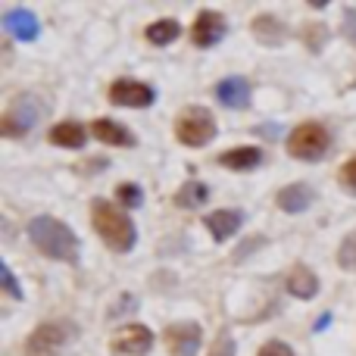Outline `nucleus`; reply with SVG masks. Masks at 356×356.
Instances as JSON below:
<instances>
[{
	"mask_svg": "<svg viewBox=\"0 0 356 356\" xmlns=\"http://www.w3.org/2000/svg\"><path fill=\"white\" fill-rule=\"evenodd\" d=\"M29 241L38 247V253L60 263H75L79 259V238L66 222L54 219V216H38L29 222Z\"/></svg>",
	"mask_w": 356,
	"mask_h": 356,
	"instance_id": "1",
	"label": "nucleus"
},
{
	"mask_svg": "<svg viewBox=\"0 0 356 356\" xmlns=\"http://www.w3.org/2000/svg\"><path fill=\"white\" fill-rule=\"evenodd\" d=\"M91 222H94V232L100 234V241H104L110 250L129 253L131 247H135V241H138L135 222H131L119 207H113V203H106V200H94L91 203Z\"/></svg>",
	"mask_w": 356,
	"mask_h": 356,
	"instance_id": "2",
	"label": "nucleus"
},
{
	"mask_svg": "<svg viewBox=\"0 0 356 356\" xmlns=\"http://www.w3.org/2000/svg\"><path fill=\"white\" fill-rule=\"evenodd\" d=\"M79 341V328L69 319H56V322H44L31 332L25 353L29 356H69L72 344Z\"/></svg>",
	"mask_w": 356,
	"mask_h": 356,
	"instance_id": "3",
	"label": "nucleus"
},
{
	"mask_svg": "<svg viewBox=\"0 0 356 356\" xmlns=\"http://www.w3.org/2000/svg\"><path fill=\"white\" fill-rule=\"evenodd\" d=\"M328 144H332V135L325 131V125L303 122L288 135V154L294 156V160L316 163L328 154Z\"/></svg>",
	"mask_w": 356,
	"mask_h": 356,
	"instance_id": "4",
	"label": "nucleus"
},
{
	"mask_svg": "<svg viewBox=\"0 0 356 356\" xmlns=\"http://www.w3.org/2000/svg\"><path fill=\"white\" fill-rule=\"evenodd\" d=\"M175 135L184 147H203L216 138V119L203 106H191L181 113V119L175 122Z\"/></svg>",
	"mask_w": 356,
	"mask_h": 356,
	"instance_id": "5",
	"label": "nucleus"
},
{
	"mask_svg": "<svg viewBox=\"0 0 356 356\" xmlns=\"http://www.w3.org/2000/svg\"><path fill=\"white\" fill-rule=\"evenodd\" d=\"M38 116H41V104H38L35 97H29V94H22V97L13 100V106L3 113V119H0V135L3 138L29 135L38 125Z\"/></svg>",
	"mask_w": 356,
	"mask_h": 356,
	"instance_id": "6",
	"label": "nucleus"
},
{
	"mask_svg": "<svg viewBox=\"0 0 356 356\" xmlns=\"http://www.w3.org/2000/svg\"><path fill=\"white\" fill-rule=\"evenodd\" d=\"M110 347L113 356H147L150 347H154V334L144 325H125L113 334Z\"/></svg>",
	"mask_w": 356,
	"mask_h": 356,
	"instance_id": "7",
	"label": "nucleus"
},
{
	"mask_svg": "<svg viewBox=\"0 0 356 356\" xmlns=\"http://www.w3.org/2000/svg\"><path fill=\"white\" fill-rule=\"evenodd\" d=\"M163 338H166V347L172 356H197L200 350V325H194V322H175L163 332Z\"/></svg>",
	"mask_w": 356,
	"mask_h": 356,
	"instance_id": "8",
	"label": "nucleus"
},
{
	"mask_svg": "<svg viewBox=\"0 0 356 356\" xmlns=\"http://www.w3.org/2000/svg\"><path fill=\"white\" fill-rule=\"evenodd\" d=\"M110 100L116 106H135V110H144L156 100L154 88H147L144 81H131V79H119L116 85L110 88Z\"/></svg>",
	"mask_w": 356,
	"mask_h": 356,
	"instance_id": "9",
	"label": "nucleus"
},
{
	"mask_svg": "<svg viewBox=\"0 0 356 356\" xmlns=\"http://www.w3.org/2000/svg\"><path fill=\"white\" fill-rule=\"evenodd\" d=\"M3 29H6V35L16 38V41H35V38L41 35L38 16L31 10H25V6H13V10L3 13Z\"/></svg>",
	"mask_w": 356,
	"mask_h": 356,
	"instance_id": "10",
	"label": "nucleus"
},
{
	"mask_svg": "<svg viewBox=\"0 0 356 356\" xmlns=\"http://www.w3.org/2000/svg\"><path fill=\"white\" fill-rule=\"evenodd\" d=\"M225 35V19L213 10H203L200 16L194 19V29H191V38H194L197 47H213V44L222 41Z\"/></svg>",
	"mask_w": 356,
	"mask_h": 356,
	"instance_id": "11",
	"label": "nucleus"
},
{
	"mask_svg": "<svg viewBox=\"0 0 356 356\" xmlns=\"http://www.w3.org/2000/svg\"><path fill=\"white\" fill-rule=\"evenodd\" d=\"M216 97L228 110H244V106H250V81L241 79V75H232V79L216 85Z\"/></svg>",
	"mask_w": 356,
	"mask_h": 356,
	"instance_id": "12",
	"label": "nucleus"
},
{
	"mask_svg": "<svg viewBox=\"0 0 356 356\" xmlns=\"http://www.w3.org/2000/svg\"><path fill=\"white\" fill-rule=\"evenodd\" d=\"M241 225H244V213H238V209H216V213L207 216V228L219 244L228 238H234Z\"/></svg>",
	"mask_w": 356,
	"mask_h": 356,
	"instance_id": "13",
	"label": "nucleus"
},
{
	"mask_svg": "<svg viewBox=\"0 0 356 356\" xmlns=\"http://www.w3.org/2000/svg\"><path fill=\"white\" fill-rule=\"evenodd\" d=\"M313 200H316V191L309 184H288V188H282L275 194L278 209H284V213H303V209L313 207Z\"/></svg>",
	"mask_w": 356,
	"mask_h": 356,
	"instance_id": "14",
	"label": "nucleus"
},
{
	"mask_svg": "<svg viewBox=\"0 0 356 356\" xmlns=\"http://www.w3.org/2000/svg\"><path fill=\"white\" fill-rule=\"evenodd\" d=\"M288 291H291V297L313 300V297L319 294V278H316V272L309 269V266H297L288 275Z\"/></svg>",
	"mask_w": 356,
	"mask_h": 356,
	"instance_id": "15",
	"label": "nucleus"
},
{
	"mask_svg": "<svg viewBox=\"0 0 356 356\" xmlns=\"http://www.w3.org/2000/svg\"><path fill=\"white\" fill-rule=\"evenodd\" d=\"M94 138L104 144H113V147H131L135 144V135H131L129 129H122L119 122H113V119H97V122L91 125Z\"/></svg>",
	"mask_w": 356,
	"mask_h": 356,
	"instance_id": "16",
	"label": "nucleus"
},
{
	"mask_svg": "<svg viewBox=\"0 0 356 356\" xmlns=\"http://www.w3.org/2000/svg\"><path fill=\"white\" fill-rule=\"evenodd\" d=\"M219 163L225 169H234V172H250L253 166L263 163V150L259 147H234V150H228V154H222Z\"/></svg>",
	"mask_w": 356,
	"mask_h": 356,
	"instance_id": "17",
	"label": "nucleus"
},
{
	"mask_svg": "<svg viewBox=\"0 0 356 356\" xmlns=\"http://www.w3.org/2000/svg\"><path fill=\"white\" fill-rule=\"evenodd\" d=\"M50 141L56 147H66V150H75L85 144V129L79 122H60L54 131H50Z\"/></svg>",
	"mask_w": 356,
	"mask_h": 356,
	"instance_id": "18",
	"label": "nucleus"
},
{
	"mask_svg": "<svg viewBox=\"0 0 356 356\" xmlns=\"http://www.w3.org/2000/svg\"><path fill=\"white\" fill-rule=\"evenodd\" d=\"M253 35H257L263 44H278L288 38V29H284V22L275 16H259L257 22H253Z\"/></svg>",
	"mask_w": 356,
	"mask_h": 356,
	"instance_id": "19",
	"label": "nucleus"
},
{
	"mask_svg": "<svg viewBox=\"0 0 356 356\" xmlns=\"http://www.w3.org/2000/svg\"><path fill=\"white\" fill-rule=\"evenodd\" d=\"M207 197H209L207 184H203V181H188V184H181V188H178L175 203L181 209H194V207H200V203H207Z\"/></svg>",
	"mask_w": 356,
	"mask_h": 356,
	"instance_id": "20",
	"label": "nucleus"
},
{
	"mask_svg": "<svg viewBox=\"0 0 356 356\" xmlns=\"http://www.w3.org/2000/svg\"><path fill=\"white\" fill-rule=\"evenodd\" d=\"M178 35H181V29H178L175 19H160V22H154L147 29V41L156 44V47H163V44H172Z\"/></svg>",
	"mask_w": 356,
	"mask_h": 356,
	"instance_id": "21",
	"label": "nucleus"
},
{
	"mask_svg": "<svg viewBox=\"0 0 356 356\" xmlns=\"http://www.w3.org/2000/svg\"><path fill=\"white\" fill-rule=\"evenodd\" d=\"M338 263L344 272H356V232H350L338 247Z\"/></svg>",
	"mask_w": 356,
	"mask_h": 356,
	"instance_id": "22",
	"label": "nucleus"
},
{
	"mask_svg": "<svg viewBox=\"0 0 356 356\" xmlns=\"http://www.w3.org/2000/svg\"><path fill=\"white\" fill-rule=\"evenodd\" d=\"M207 356H234V338H232L228 332H219Z\"/></svg>",
	"mask_w": 356,
	"mask_h": 356,
	"instance_id": "23",
	"label": "nucleus"
},
{
	"mask_svg": "<svg viewBox=\"0 0 356 356\" xmlns=\"http://www.w3.org/2000/svg\"><path fill=\"white\" fill-rule=\"evenodd\" d=\"M116 197L125 203V207H131V209L141 207V188H138V184H119Z\"/></svg>",
	"mask_w": 356,
	"mask_h": 356,
	"instance_id": "24",
	"label": "nucleus"
},
{
	"mask_svg": "<svg viewBox=\"0 0 356 356\" xmlns=\"http://www.w3.org/2000/svg\"><path fill=\"white\" fill-rule=\"evenodd\" d=\"M0 284H3V291H6V297H13V300H22V291H19V284H16V278H13V269L10 266H0Z\"/></svg>",
	"mask_w": 356,
	"mask_h": 356,
	"instance_id": "25",
	"label": "nucleus"
},
{
	"mask_svg": "<svg viewBox=\"0 0 356 356\" xmlns=\"http://www.w3.org/2000/svg\"><path fill=\"white\" fill-rule=\"evenodd\" d=\"M341 184H344V188H350V191H356V156L341 166Z\"/></svg>",
	"mask_w": 356,
	"mask_h": 356,
	"instance_id": "26",
	"label": "nucleus"
},
{
	"mask_svg": "<svg viewBox=\"0 0 356 356\" xmlns=\"http://www.w3.org/2000/svg\"><path fill=\"white\" fill-rule=\"evenodd\" d=\"M259 356H294V353H291V347L282 344V341H269V344L259 350Z\"/></svg>",
	"mask_w": 356,
	"mask_h": 356,
	"instance_id": "27",
	"label": "nucleus"
},
{
	"mask_svg": "<svg viewBox=\"0 0 356 356\" xmlns=\"http://www.w3.org/2000/svg\"><path fill=\"white\" fill-rule=\"evenodd\" d=\"M344 35L356 44V10H347V16H344Z\"/></svg>",
	"mask_w": 356,
	"mask_h": 356,
	"instance_id": "28",
	"label": "nucleus"
},
{
	"mask_svg": "<svg viewBox=\"0 0 356 356\" xmlns=\"http://www.w3.org/2000/svg\"><path fill=\"white\" fill-rule=\"evenodd\" d=\"M307 38H309V47H313V50H319V38H325V31H322V29H313Z\"/></svg>",
	"mask_w": 356,
	"mask_h": 356,
	"instance_id": "29",
	"label": "nucleus"
}]
</instances>
